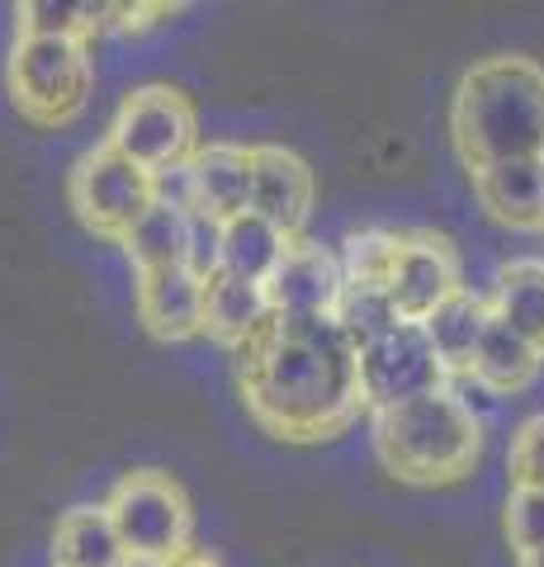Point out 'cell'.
Returning a JSON list of instances; mask_svg holds the SVG:
<instances>
[{
    "label": "cell",
    "instance_id": "30bf717a",
    "mask_svg": "<svg viewBox=\"0 0 544 567\" xmlns=\"http://www.w3.org/2000/svg\"><path fill=\"white\" fill-rule=\"evenodd\" d=\"M270 308L275 317H337L346 298V275L341 256L327 251L322 241H289L285 260L275 265V275L266 279Z\"/></svg>",
    "mask_w": 544,
    "mask_h": 567
},
{
    "label": "cell",
    "instance_id": "5bb4252c",
    "mask_svg": "<svg viewBox=\"0 0 544 567\" xmlns=\"http://www.w3.org/2000/svg\"><path fill=\"white\" fill-rule=\"evenodd\" d=\"M189 189H195V208L214 213V218H237L252 208V147H233V142H208L189 156Z\"/></svg>",
    "mask_w": 544,
    "mask_h": 567
},
{
    "label": "cell",
    "instance_id": "4fadbf2b",
    "mask_svg": "<svg viewBox=\"0 0 544 567\" xmlns=\"http://www.w3.org/2000/svg\"><path fill=\"white\" fill-rule=\"evenodd\" d=\"M270 293L266 284L237 279V275H214L204 284V336H214L227 350H247L260 331L270 327Z\"/></svg>",
    "mask_w": 544,
    "mask_h": 567
},
{
    "label": "cell",
    "instance_id": "ba28073f",
    "mask_svg": "<svg viewBox=\"0 0 544 567\" xmlns=\"http://www.w3.org/2000/svg\"><path fill=\"white\" fill-rule=\"evenodd\" d=\"M445 379L450 374L441 369L427 331L417 322H398L389 336H379V341H370L360 350V398L370 412L441 393Z\"/></svg>",
    "mask_w": 544,
    "mask_h": 567
},
{
    "label": "cell",
    "instance_id": "cb8c5ba5",
    "mask_svg": "<svg viewBox=\"0 0 544 567\" xmlns=\"http://www.w3.org/2000/svg\"><path fill=\"white\" fill-rule=\"evenodd\" d=\"M402 322L389 289H346L341 308H337V327L346 331V341L365 350L370 341H379V336H389L393 327Z\"/></svg>",
    "mask_w": 544,
    "mask_h": 567
},
{
    "label": "cell",
    "instance_id": "6da1fadb",
    "mask_svg": "<svg viewBox=\"0 0 544 567\" xmlns=\"http://www.w3.org/2000/svg\"><path fill=\"white\" fill-rule=\"evenodd\" d=\"M247 412L285 440H327L360 416V350L337 317H270L247 350H237Z\"/></svg>",
    "mask_w": 544,
    "mask_h": 567
},
{
    "label": "cell",
    "instance_id": "9c48e42d",
    "mask_svg": "<svg viewBox=\"0 0 544 567\" xmlns=\"http://www.w3.org/2000/svg\"><path fill=\"white\" fill-rule=\"evenodd\" d=\"M464 284H460V256L454 246L435 233H402L398 246V260H393V275H389V298L402 322H427V317L454 298Z\"/></svg>",
    "mask_w": 544,
    "mask_h": 567
},
{
    "label": "cell",
    "instance_id": "603a6c76",
    "mask_svg": "<svg viewBox=\"0 0 544 567\" xmlns=\"http://www.w3.org/2000/svg\"><path fill=\"white\" fill-rule=\"evenodd\" d=\"M398 246H402V233H379V227L346 237V241H341V275H346V289H389Z\"/></svg>",
    "mask_w": 544,
    "mask_h": 567
},
{
    "label": "cell",
    "instance_id": "8fae6325",
    "mask_svg": "<svg viewBox=\"0 0 544 567\" xmlns=\"http://www.w3.org/2000/svg\"><path fill=\"white\" fill-rule=\"evenodd\" d=\"M252 213L298 237L312 213V171L285 147H252Z\"/></svg>",
    "mask_w": 544,
    "mask_h": 567
},
{
    "label": "cell",
    "instance_id": "7402d4cb",
    "mask_svg": "<svg viewBox=\"0 0 544 567\" xmlns=\"http://www.w3.org/2000/svg\"><path fill=\"white\" fill-rule=\"evenodd\" d=\"M110 24H124V6H95V0H29L20 6V33L29 39L91 43V33Z\"/></svg>",
    "mask_w": 544,
    "mask_h": 567
},
{
    "label": "cell",
    "instance_id": "7a4b0ae2",
    "mask_svg": "<svg viewBox=\"0 0 544 567\" xmlns=\"http://www.w3.org/2000/svg\"><path fill=\"white\" fill-rule=\"evenodd\" d=\"M450 133L469 171L544 156V66L487 58L464 71L450 104Z\"/></svg>",
    "mask_w": 544,
    "mask_h": 567
},
{
    "label": "cell",
    "instance_id": "9a60e30c",
    "mask_svg": "<svg viewBox=\"0 0 544 567\" xmlns=\"http://www.w3.org/2000/svg\"><path fill=\"white\" fill-rule=\"evenodd\" d=\"M473 194L487 218L525 233H544V166L540 162H502L473 171Z\"/></svg>",
    "mask_w": 544,
    "mask_h": 567
},
{
    "label": "cell",
    "instance_id": "3957f363",
    "mask_svg": "<svg viewBox=\"0 0 544 567\" xmlns=\"http://www.w3.org/2000/svg\"><path fill=\"white\" fill-rule=\"evenodd\" d=\"M374 450L402 483H454L483 450V416H473L450 388H441L374 412Z\"/></svg>",
    "mask_w": 544,
    "mask_h": 567
},
{
    "label": "cell",
    "instance_id": "52a82bcc",
    "mask_svg": "<svg viewBox=\"0 0 544 567\" xmlns=\"http://www.w3.org/2000/svg\"><path fill=\"white\" fill-rule=\"evenodd\" d=\"M66 199H72L76 218L91 227L95 237L124 241L133 233V223L156 204V185L143 166H133L124 152H114L110 142H104V147L85 152L72 166Z\"/></svg>",
    "mask_w": 544,
    "mask_h": 567
},
{
    "label": "cell",
    "instance_id": "d4e9b609",
    "mask_svg": "<svg viewBox=\"0 0 544 567\" xmlns=\"http://www.w3.org/2000/svg\"><path fill=\"white\" fill-rule=\"evenodd\" d=\"M185 265L199 279L223 275V218L204 208H189V237H185Z\"/></svg>",
    "mask_w": 544,
    "mask_h": 567
},
{
    "label": "cell",
    "instance_id": "277c9868",
    "mask_svg": "<svg viewBox=\"0 0 544 567\" xmlns=\"http://www.w3.org/2000/svg\"><path fill=\"white\" fill-rule=\"evenodd\" d=\"M91 48L76 39H29L20 33L10 52V100L29 123L58 128L72 123L91 100Z\"/></svg>",
    "mask_w": 544,
    "mask_h": 567
},
{
    "label": "cell",
    "instance_id": "7c38bea8",
    "mask_svg": "<svg viewBox=\"0 0 544 567\" xmlns=\"http://www.w3.org/2000/svg\"><path fill=\"white\" fill-rule=\"evenodd\" d=\"M204 284L189 265L137 275V317L156 341H189L204 336Z\"/></svg>",
    "mask_w": 544,
    "mask_h": 567
},
{
    "label": "cell",
    "instance_id": "f546056e",
    "mask_svg": "<svg viewBox=\"0 0 544 567\" xmlns=\"http://www.w3.org/2000/svg\"><path fill=\"white\" fill-rule=\"evenodd\" d=\"M124 567H166V563H147V558H129Z\"/></svg>",
    "mask_w": 544,
    "mask_h": 567
},
{
    "label": "cell",
    "instance_id": "8992f818",
    "mask_svg": "<svg viewBox=\"0 0 544 567\" xmlns=\"http://www.w3.org/2000/svg\"><path fill=\"white\" fill-rule=\"evenodd\" d=\"M195 110L181 91L171 85H143L133 91L114 114L110 147L124 152L133 166H143L147 175H162L171 166H185L195 156Z\"/></svg>",
    "mask_w": 544,
    "mask_h": 567
},
{
    "label": "cell",
    "instance_id": "44dd1931",
    "mask_svg": "<svg viewBox=\"0 0 544 567\" xmlns=\"http://www.w3.org/2000/svg\"><path fill=\"white\" fill-rule=\"evenodd\" d=\"M185 237H189V213L156 199L143 218L133 223V233L119 241L133 260L137 275L147 270H171V265H185Z\"/></svg>",
    "mask_w": 544,
    "mask_h": 567
},
{
    "label": "cell",
    "instance_id": "2e32d148",
    "mask_svg": "<svg viewBox=\"0 0 544 567\" xmlns=\"http://www.w3.org/2000/svg\"><path fill=\"white\" fill-rule=\"evenodd\" d=\"M487 327H493V303L479 298V293H469V289L445 298V303L421 322V331H427V341L435 350V360H441V369L450 379L473 369V354H479Z\"/></svg>",
    "mask_w": 544,
    "mask_h": 567
},
{
    "label": "cell",
    "instance_id": "d6986e66",
    "mask_svg": "<svg viewBox=\"0 0 544 567\" xmlns=\"http://www.w3.org/2000/svg\"><path fill=\"white\" fill-rule=\"evenodd\" d=\"M540 364H544V350L531 346L521 331H512L506 322H497V317H493V327H487L479 354H473L469 374L479 379L493 398H502V393H516V388L531 383L540 374Z\"/></svg>",
    "mask_w": 544,
    "mask_h": 567
},
{
    "label": "cell",
    "instance_id": "e0dca14e",
    "mask_svg": "<svg viewBox=\"0 0 544 567\" xmlns=\"http://www.w3.org/2000/svg\"><path fill=\"white\" fill-rule=\"evenodd\" d=\"M129 548L104 506H72L52 535V567H124Z\"/></svg>",
    "mask_w": 544,
    "mask_h": 567
},
{
    "label": "cell",
    "instance_id": "83f0119b",
    "mask_svg": "<svg viewBox=\"0 0 544 567\" xmlns=\"http://www.w3.org/2000/svg\"><path fill=\"white\" fill-rule=\"evenodd\" d=\"M166 567H218V563H214V558H208V554H199V548H195V544H189V548H185V554H181V558H171Z\"/></svg>",
    "mask_w": 544,
    "mask_h": 567
},
{
    "label": "cell",
    "instance_id": "f1b7e54d",
    "mask_svg": "<svg viewBox=\"0 0 544 567\" xmlns=\"http://www.w3.org/2000/svg\"><path fill=\"white\" fill-rule=\"evenodd\" d=\"M516 567H544V548H531V554H516Z\"/></svg>",
    "mask_w": 544,
    "mask_h": 567
},
{
    "label": "cell",
    "instance_id": "5b68a950",
    "mask_svg": "<svg viewBox=\"0 0 544 567\" xmlns=\"http://www.w3.org/2000/svg\"><path fill=\"white\" fill-rule=\"evenodd\" d=\"M110 520L124 539L129 558H147V563H171L181 558L189 548V502L175 477L156 473V468H143V473H129L124 483L110 492Z\"/></svg>",
    "mask_w": 544,
    "mask_h": 567
},
{
    "label": "cell",
    "instance_id": "4316f807",
    "mask_svg": "<svg viewBox=\"0 0 544 567\" xmlns=\"http://www.w3.org/2000/svg\"><path fill=\"white\" fill-rule=\"evenodd\" d=\"M506 539H512L516 554L544 548V492L516 487L506 496Z\"/></svg>",
    "mask_w": 544,
    "mask_h": 567
},
{
    "label": "cell",
    "instance_id": "484cf974",
    "mask_svg": "<svg viewBox=\"0 0 544 567\" xmlns=\"http://www.w3.org/2000/svg\"><path fill=\"white\" fill-rule=\"evenodd\" d=\"M506 468H512V483L525 492H544V416H531L512 440V454H506Z\"/></svg>",
    "mask_w": 544,
    "mask_h": 567
},
{
    "label": "cell",
    "instance_id": "ac0fdd59",
    "mask_svg": "<svg viewBox=\"0 0 544 567\" xmlns=\"http://www.w3.org/2000/svg\"><path fill=\"white\" fill-rule=\"evenodd\" d=\"M289 241L275 223H266L260 213H237V218L223 223V275H237V279H252V284H266L275 275V265L285 260Z\"/></svg>",
    "mask_w": 544,
    "mask_h": 567
},
{
    "label": "cell",
    "instance_id": "ffe728a7",
    "mask_svg": "<svg viewBox=\"0 0 544 567\" xmlns=\"http://www.w3.org/2000/svg\"><path fill=\"white\" fill-rule=\"evenodd\" d=\"M493 317L544 350V260L502 265L493 284Z\"/></svg>",
    "mask_w": 544,
    "mask_h": 567
}]
</instances>
